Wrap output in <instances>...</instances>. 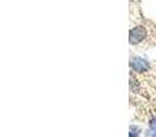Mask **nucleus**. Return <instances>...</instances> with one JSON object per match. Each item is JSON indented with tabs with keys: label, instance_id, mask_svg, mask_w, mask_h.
Returning <instances> with one entry per match:
<instances>
[{
	"label": "nucleus",
	"instance_id": "1",
	"mask_svg": "<svg viewBox=\"0 0 156 137\" xmlns=\"http://www.w3.org/2000/svg\"><path fill=\"white\" fill-rule=\"evenodd\" d=\"M147 37V30L144 26H136L130 30L129 33V41L130 44H138Z\"/></svg>",
	"mask_w": 156,
	"mask_h": 137
},
{
	"label": "nucleus",
	"instance_id": "2",
	"mask_svg": "<svg viewBox=\"0 0 156 137\" xmlns=\"http://www.w3.org/2000/svg\"><path fill=\"white\" fill-rule=\"evenodd\" d=\"M130 67L137 73H143V71H147V70L149 69V65L145 59L136 56V58H132V59H130Z\"/></svg>",
	"mask_w": 156,
	"mask_h": 137
},
{
	"label": "nucleus",
	"instance_id": "3",
	"mask_svg": "<svg viewBox=\"0 0 156 137\" xmlns=\"http://www.w3.org/2000/svg\"><path fill=\"white\" fill-rule=\"evenodd\" d=\"M149 135L151 137H156V118H154L149 124Z\"/></svg>",
	"mask_w": 156,
	"mask_h": 137
},
{
	"label": "nucleus",
	"instance_id": "4",
	"mask_svg": "<svg viewBox=\"0 0 156 137\" xmlns=\"http://www.w3.org/2000/svg\"><path fill=\"white\" fill-rule=\"evenodd\" d=\"M137 133L138 130L136 128H130V137H137Z\"/></svg>",
	"mask_w": 156,
	"mask_h": 137
}]
</instances>
